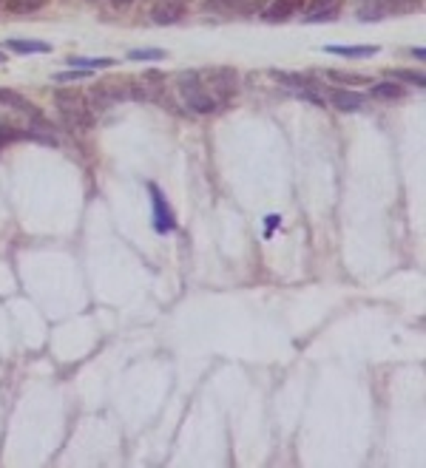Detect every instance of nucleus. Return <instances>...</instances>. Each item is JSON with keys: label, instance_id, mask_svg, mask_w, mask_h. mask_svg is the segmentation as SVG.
<instances>
[{"label": "nucleus", "instance_id": "nucleus-8", "mask_svg": "<svg viewBox=\"0 0 426 468\" xmlns=\"http://www.w3.org/2000/svg\"><path fill=\"white\" fill-rule=\"evenodd\" d=\"M301 3V0H276L273 6H267L265 9V20L267 23H278V20H287L293 12H296V6Z\"/></svg>", "mask_w": 426, "mask_h": 468}, {"label": "nucleus", "instance_id": "nucleus-18", "mask_svg": "<svg viewBox=\"0 0 426 468\" xmlns=\"http://www.w3.org/2000/svg\"><path fill=\"white\" fill-rule=\"evenodd\" d=\"M389 77L393 80H401V83H412L418 88H423V74H418V71H407V68H395V71H389Z\"/></svg>", "mask_w": 426, "mask_h": 468}, {"label": "nucleus", "instance_id": "nucleus-14", "mask_svg": "<svg viewBox=\"0 0 426 468\" xmlns=\"http://www.w3.org/2000/svg\"><path fill=\"white\" fill-rule=\"evenodd\" d=\"M338 15V6L333 3V0H327V3H315V9L307 12V23H322V20H333Z\"/></svg>", "mask_w": 426, "mask_h": 468}, {"label": "nucleus", "instance_id": "nucleus-19", "mask_svg": "<svg viewBox=\"0 0 426 468\" xmlns=\"http://www.w3.org/2000/svg\"><path fill=\"white\" fill-rule=\"evenodd\" d=\"M128 57H131V60H162L165 51H162V49H134Z\"/></svg>", "mask_w": 426, "mask_h": 468}, {"label": "nucleus", "instance_id": "nucleus-4", "mask_svg": "<svg viewBox=\"0 0 426 468\" xmlns=\"http://www.w3.org/2000/svg\"><path fill=\"white\" fill-rule=\"evenodd\" d=\"M327 99H330V102L338 108V111H344V114L361 111V108H364V102H367V97H364V94H358V91H344V88H333Z\"/></svg>", "mask_w": 426, "mask_h": 468}, {"label": "nucleus", "instance_id": "nucleus-12", "mask_svg": "<svg viewBox=\"0 0 426 468\" xmlns=\"http://www.w3.org/2000/svg\"><path fill=\"white\" fill-rule=\"evenodd\" d=\"M6 49L17 54H49L52 51V46L43 40H6Z\"/></svg>", "mask_w": 426, "mask_h": 468}, {"label": "nucleus", "instance_id": "nucleus-2", "mask_svg": "<svg viewBox=\"0 0 426 468\" xmlns=\"http://www.w3.org/2000/svg\"><path fill=\"white\" fill-rule=\"evenodd\" d=\"M205 80H207V91L216 97V102H225L236 94V71L233 68H210L205 71Z\"/></svg>", "mask_w": 426, "mask_h": 468}, {"label": "nucleus", "instance_id": "nucleus-25", "mask_svg": "<svg viewBox=\"0 0 426 468\" xmlns=\"http://www.w3.org/2000/svg\"><path fill=\"white\" fill-rule=\"evenodd\" d=\"M207 3H239V0H207Z\"/></svg>", "mask_w": 426, "mask_h": 468}, {"label": "nucleus", "instance_id": "nucleus-6", "mask_svg": "<svg viewBox=\"0 0 426 468\" xmlns=\"http://www.w3.org/2000/svg\"><path fill=\"white\" fill-rule=\"evenodd\" d=\"M0 102L3 105H9V108H15V111H23V114H29V117H40V111H38V105L34 102H29L23 94H17V91H6V88H0Z\"/></svg>", "mask_w": 426, "mask_h": 468}, {"label": "nucleus", "instance_id": "nucleus-11", "mask_svg": "<svg viewBox=\"0 0 426 468\" xmlns=\"http://www.w3.org/2000/svg\"><path fill=\"white\" fill-rule=\"evenodd\" d=\"M370 94H372L375 99H401V97L407 94V88H404L401 83H395V80H386V83H375V86L370 88Z\"/></svg>", "mask_w": 426, "mask_h": 468}, {"label": "nucleus", "instance_id": "nucleus-9", "mask_svg": "<svg viewBox=\"0 0 426 468\" xmlns=\"http://www.w3.org/2000/svg\"><path fill=\"white\" fill-rule=\"evenodd\" d=\"M270 74L287 88H301V91H310L315 88V80L307 77V74H290V71H270Z\"/></svg>", "mask_w": 426, "mask_h": 468}, {"label": "nucleus", "instance_id": "nucleus-24", "mask_svg": "<svg viewBox=\"0 0 426 468\" xmlns=\"http://www.w3.org/2000/svg\"><path fill=\"white\" fill-rule=\"evenodd\" d=\"M412 54H415L418 60H423V57H426V51H423V49H412Z\"/></svg>", "mask_w": 426, "mask_h": 468}, {"label": "nucleus", "instance_id": "nucleus-20", "mask_svg": "<svg viewBox=\"0 0 426 468\" xmlns=\"http://www.w3.org/2000/svg\"><path fill=\"white\" fill-rule=\"evenodd\" d=\"M91 71H86V68H71V71H63V74H57V83H71V80H83V77H88Z\"/></svg>", "mask_w": 426, "mask_h": 468}, {"label": "nucleus", "instance_id": "nucleus-26", "mask_svg": "<svg viewBox=\"0 0 426 468\" xmlns=\"http://www.w3.org/2000/svg\"><path fill=\"white\" fill-rule=\"evenodd\" d=\"M0 63H6V57H3V51H0Z\"/></svg>", "mask_w": 426, "mask_h": 468}, {"label": "nucleus", "instance_id": "nucleus-10", "mask_svg": "<svg viewBox=\"0 0 426 468\" xmlns=\"http://www.w3.org/2000/svg\"><path fill=\"white\" fill-rule=\"evenodd\" d=\"M324 51L338 54V57H352V60H364V57H375L378 46H327Z\"/></svg>", "mask_w": 426, "mask_h": 468}, {"label": "nucleus", "instance_id": "nucleus-22", "mask_svg": "<svg viewBox=\"0 0 426 468\" xmlns=\"http://www.w3.org/2000/svg\"><path fill=\"white\" fill-rule=\"evenodd\" d=\"M131 3H134V0H111V6H114V9H128Z\"/></svg>", "mask_w": 426, "mask_h": 468}, {"label": "nucleus", "instance_id": "nucleus-13", "mask_svg": "<svg viewBox=\"0 0 426 468\" xmlns=\"http://www.w3.org/2000/svg\"><path fill=\"white\" fill-rule=\"evenodd\" d=\"M117 60L114 57H68L71 68H86V71H97V68H111Z\"/></svg>", "mask_w": 426, "mask_h": 468}, {"label": "nucleus", "instance_id": "nucleus-21", "mask_svg": "<svg viewBox=\"0 0 426 468\" xmlns=\"http://www.w3.org/2000/svg\"><path fill=\"white\" fill-rule=\"evenodd\" d=\"M20 136H23L20 131H15L9 125H0V145H3V142H12V139H20Z\"/></svg>", "mask_w": 426, "mask_h": 468}, {"label": "nucleus", "instance_id": "nucleus-1", "mask_svg": "<svg viewBox=\"0 0 426 468\" xmlns=\"http://www.w3.org/2000/svg\"><path fill=\"white\" fill-rule=\"evenodd\" d=\"M180 94H182V99H185V105L191 108V111H196V114H210V111H216V97H213L207 88H205V83L199 80V74H188V77H182L180 80Z\"/></svg>", "mask_w": 426, "mask_h": 468}, {"label": "nucleus", "instance_id": "nucleus-23", "mask_svg": "<svg viewBox=\"0 0 426 468\" xmlns=\"http://www.w3.org/2000/svg\"><path fill=\"white\" fill-rule=\"evenodd\" d=\"M281 219H278V216H270V219H267V227H276Z\"/></svg>", "mask_w": 426, "mask_h": 468}, {"label": "nucleus", "instance_id": "nucleus-5", "mask_svg": "<svg viewBox=\"0 0 426 468\" xmlns=\"http://www.w3.org/2000/svg\"><path fill=\"white\" fill-rule=\"evenodd\" d=\"M182 15H185L182 0H159V3H154V9H151L154 23H159V26H171V23L180 20Z\"/></svg>", "mask_w": 426, "mask_h": 468}, {"label": "nucleus", "instance_id": "nucleus-15", "mask_svg": "<svg viewBox=\"0 0 426 468\" xmlns=\"http://www.w3.org/2000/svg\"><path fill=\"white\" fill-rule=\"evenodd\" d=\"M327 77L341 86H367L370 83L367 74H352V71H327Z\"/></svg>", "mask_w": 426, "mask_h": 468}, {"label": "nucleus", "instance_id": "nucleus-17", "mask_svg": "<svg viewBox=\"0 0 426 468\" xmlns=\"http://www.w3.org/2000/svg\"><path fill=\"white\" fill-rule=\"evenodd\" d=\"M46 3H49V0H6V12H15V15H20V12H38Z\"/></svg>", "mask_w": 426, "mask_h": 468}, {"label": "nucleus", "instance_id": "nucleus-7", "mask_svg": "<svg viewBox=\"0 0 426 468\" xmlns=\"http://www.w3.org/2000/svg\"><path fill=\"white\" fill-rule=\"evenodd\" d=\"M60 114H63L65 125L74 128V131H88L94 125V117H91V111L86 105H77V108H71V111H60Z\"/></svg>", "mask_w": 426, "mask_h": 468}, {"label": "nucleus", "instance_id": "nucleus-3", "mask_svg": "<svg viewBox=\"0 0 426 468\" xmlns=\"http://www.w3.org/2000/svg\"><path fill=\"white\" fill-rule=\"evenodd\" d=\"M148 193H151V204H154V230L157 233H171L176 227V219H173L171 207L165 204V199H162V193H159V188L154 182L148 185Z\"/></svg>", "mask_w": 426, "mask_h": 468}, {"label": "nucleus", "instance_id": "nucleus-16", "mask_svg": "<svg viewBox=\"0 0 426 468\" xmlns=\"http://www.w3.org/2000/svg\"><path fill=\"white\" fill-rule=\"evenodd\" d=\"M54 102H57L60 111H71V108L83 105V97H80L77 91H65V88H60V91H54Z\"/></svg>", "mask_w": 426, "mask_h": 468}]
</instances>
